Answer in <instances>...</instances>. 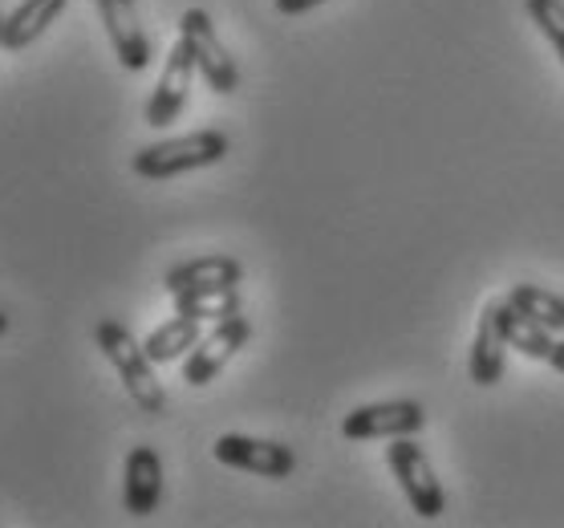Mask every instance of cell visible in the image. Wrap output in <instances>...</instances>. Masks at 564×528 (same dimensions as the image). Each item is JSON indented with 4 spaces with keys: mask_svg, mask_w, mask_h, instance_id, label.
Returning a JSON list of instances; mask_svg holds the SVG:
<instances>
[{
    "mask_svg": "<svg viewBox=\"0 0 564 528\" xmlns=\"http://www.w3.org/2000/svg\"><path fill=\"white\" fill-rule=\"evenodd\" d=\"M94 342H98V349L106 354V362L118 370L122 387H127V395L134 399V407H139L142 414L167 411V395H163V382L154 378L151 354L134 342V334H130L127 325L115 322V317H106V322H98V330H94Z\"/></svg>",
    "mask_w": 564,
    "mask_h": 528,
    "instance_id": "1",
    "label": "cell"
},
{
    "mask_svg": "<svg viewBox=\"0 0 564 528\" xmlns=\"http://www.w3.org/2000/svg\"><path fill=\"white\" fill-rule=\"evenodd\" d=\"M228 134L224 130H195V134H180V139H163L142 147L139 155L130 159L134 175L142 180H171V175H183V171H199L212 168L228 155Z\"/></svg>",
    "mask_w": 564,
    "mask_h": 528,
    "instance_id": "2",
    "label": "cell"
},
{
    "mask_svg": "<svg viewBox=\"0 0 564 528\" xmlns=\"http://www.w3.org/2000/svg\"><path fill=\"white\" fill-rule=\"evenodd\" d=\"M386 464H390L394 479L402 484V492H406L414 516H423V520H438V516L447 513V496H443V484H438L435 467H431L426 451L419 448L411 435L390 439V448H386Z\"/></svg>",
    "mask_w": 564,
    "mask_h": 528,
    "instance_id": "3",
    "label": "cell"
},
{
    "mask_svg": "<svg viewBox=\"0 0 564 528\" xmlns=\"http://www.w3.org/2000/svg\"><path fill=\"white\" fill-rule=\"evenodd\" d=\"M180 41L192 50L195 69L204 74V82L212 86V90H216V94H236V86H240L236 57H231L228 45L219 41L216 25H212V17H207L204 9H187V13H183Z\"/></svg>",
    "mask_w": 564,
    "mask_h": 528,
    "instance_id": "4",
    "label": "cell"
},
{
    "mask_svg": "<svg viewBox=\"0 0 564 528\" xmlns=\"http://www.w3.org/2000/svg\"><path fill=\"white\" fill-rule=\"evenodd\" d=\"M426 427L423 402L398 399V402H366L341 419V435L346 439H398L419 435Z\"/></svg>",
    "mask_w": 564,
    "mask_h": 528,
    "instance_id": "5",
    "label": "cell"
},
{
    "mask_svg": "<svg viewBox=\"0 0 564 528\" xmlns=\"http://www.w3.org/2000/svg\"><path fill=\"white\" fill-rule=\"evenodd\" d=\"M248 337H252V325H248L240 313L228 317V322H216L199 342H195V349L187 354V362H183V382H187V387H207V382L236 358V349H245Z\"/></svg>",
    "mask_w": 564,
    "mask_h": 528,
    "instance_id": "6",
    "label": "cell"
},
{
    "mask_svg": "<svg viewBox=\"0 0 564 528\" xmlns=\"http://www.w3.org/2000/svg\"><path fill=\"white\" fill-rule=\"evenodd\" d=\"M212 451H216L219 464L240 467V472H252V476H264V479H284V476H293V472H296L293 448L272 443V439L219 435Z\"/></svg>",
    "mask_w": 564,
    "mask_h": 528,
    "instance_id": "7",
    "label": "cell"
},
{
    "mask_svg": "<svg viewBox=\"0 0 564 528\" xmlns=\"http://www.w3.org/2000/svg\"><path fill=\"white\" fill-rule=\"evenodd\" d=\"M192 82H195V57L183 41H175L167 62H163V78H159L151 103H147V127H171L180 118L183 106H187Z\"/></svg>",
    "mask_w": 564,
    "mask_h": 528,
    "instance_id": "8",
    "label": "cell"
},
{
    "mask_svg": "<svg viewBox=\"0 0 564 528\" xmlns=\"http://www.w3.org/2000/svg\"><path fill=\"white\" fill-rule=\"evenodd\" d=\"M94 4H98V17H102L106 33H110V45H115L122 69H130V74L147 69L151 65V41L142 33L134 0H94Z\"/></svg>",
    "mask_w": 564,
    "mask_h": 528,
    "instance_id": "9",
    "label": "cell"
},
{
    "mask_svg": "<svg viewBox=\"0 0 564 528\" xmlns=\"http://www.w3.org/2000/svg\"><path fill=\"white\" fill-rule=\"evenodd\" d=\"M122 500L130 516H151L163 500V460L154 448H130L127 476H122Z\"/></svg>",
    "mask_w": 564,
    "mask_h": 528,
    "instance_id": "10",
    "label": "cell"
},
{
    "mask_svg": "<svg viewBox=\"0 0 564 528\" xmlns=\"http://www.w3.org/2000/svg\"><path fill=\"white\" fill-rule=\"evenodd\" d=\"M245 281V269H240V260L236 257H195V260H183L175 269L163 277V289L171 297L175 293H192V289H236V284Z\"/></svg>",
    "mask_w": 564,
    "mask_h": 528,
    "instance_id": "11",
    "label": "cell"
},
{
    "mask_svg": "<svg viewBox=\"0 0 564 528\" xmlns=\"http://www.w3.org/2000/svg\"><path fill=\"white\" fill-rule=\"evenodd\" d=\"M65 4L69 0H21L13 13L4 17V25H0V50L17 53L25 50V45H33L65 13Z\"/></svg>",
    "mask_w": 564,
    "mask_h": 528,
    "instance_id": "12",
    "label": "cell"
},
{
    "mask_svg": "<svg viewBox=\"0 0 564 528\" xmlns=\"http://www.w3.org/2000/svg\"><path fill=\"white\" fill-rule=\"evenodd\" d=\"M503 358H508V342H503L500 325H496V310H491V301H488V305H484V317L475 325L471 362H467L475 387H496L503 378Z\"/></svg>",
    "mask_w": 564,
    "mask_h": 528,
    "instance_id": "13",
    "label": "cell"
},
{
    "mask_svg": "<svg viewBox=\"0 0 564 528\" xmlns=\"http://www.w3.org/2000/svg\"><path fill=\"white\" fill-rule=\"evenodd\" d=\"M491 310H496V325H500V334H503V342H508V349H520L524 358L549 362L552 330H544L540 322H532L528 313L516 310L512 301H491Z\"/></svg>",
    "mask_w": 564,
    "mask_h": 528,
    "instance_id": "14",
    "label": "cell"
},
{
    "mask_svg": "<svg viewBox=\"0 0 564 528\" xmlns=\"http://www.w3.org/2000/svg\"><path fill=\"white\" fill-rule=\"evenodd\" d=\"M199 337H204V322L180 313V317H171L167 325H159V330L142 342V349H147L151 362L159 366V362H175V358H183V354H192Z\"/></svg>",
    "mask_w": 564,
    "mask_h": 528,
    "instance_id": "15",
    "label": "cell"
},
{
    "mask_svg": "<svg viewBox=\"0 0 564 528\" xmlns=\"http://www.w3.org/2000/svg\"><path fill=\"white\" fill-rule=\"evenodd\" d=\"M175 313L199 317V322H228L240 313V289H192V293H175Z\"/></svg>",
    "mask_w": 564,
    "mask_h": 528,
    "instance_id": "16",
    "label": "cell"
},
{
    "mask_svg": "<svg viewBox=\"0 0 564 528\" xmlns=\"http://www.w3.org/2000/svg\"><path fill=\"white\" fill-rule=\"evenodd\" d=\"M508 301H512L520 313H528L532 322L552 330V334H561L564 330V297H556L552 289H540V284H516L512 293H508Z\"/></svg>",
    "mask_w": 564,
    "mask_h": 528,
    "instance_id": "17",
    "label": "cell"
},
{
    "mask_svg": "<svg viewBox=\"0 0 564 528\" xmlns=\"http://www.w3.org/2000/svg\"><path fill=\"white\" fill-rule=\"evenodd\" d=\"M528 17L536 21V29L549 37V45L564 65V0H528Z\"/></svg>",
    "mask_w": 564,
    "mask_h": 528,
    "instance_id": "18",
    "label": "cell"
},
{
    "mask_svg": "<svg viewBox=\"0 0 564 528\" xmlns=\"http://www.w3.org/2000/svg\"><path fill=\"white\" fill-rule=\"evenodd\" d=\"M321 4H329V0H276V13L284 17H301V13H313Z\"/></svg>",
    "mask_w": 564,
    "mask_h": 528,
    "instance_id": "19",
    "label": "cell"
},
{
    "mask_svg": "<svg viewBox=\"0 0 564 528\" xmlns=\"http://www.w3.org/2000/svg\"><path fill=\"white\" fill-rule=\"evenodd\" d=\"M549 366H552V370H561V374H564V342H552V349H549Z\"/></svg>",
    "mask_w": 564,
    "mask_h": 528,
    "instance_id": "20",
    "label": "cell"
},
{
    "mask_svg": "<svg viewBox=\"0 0 564 528\" xmlns=\"http://www.w3.org/2000/svg\"><path fill=\"white\" fill-rule=\"evenodd\" d=\"M4 330H9V313L0 310V334H4Z\"/></svg>",
    "mask_w": 564,
    "mask_h": 528,
    "instance_id": "21",
    "label": "cell"
},
{
    "mask_svg": "<svg viewBox=\"0 0 564 528\" xmlns=\"http://www.w3.org/2000/svg\"><path fill=\"white\" fill-rule=\"evenodd\" d=\"M0 25H4V21H0Z\"/></svg>",
    "mask_w": 564,
    "mask_h": 528,
    "instance_id": "22",
    "label": "cell"
}]
</instances>
